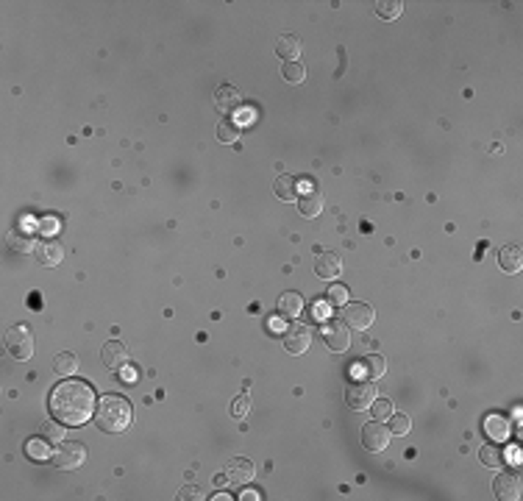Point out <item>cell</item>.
Wrapping results in <instances>:
<instances>
[{"label":"cell","instance_id":"obj_21","mask_svg":"<svg viewBox=\"0 0 523 501\" xmlns=\"http://www.w3.org/2000/svg\"><path fill=\"white\" fill-rule=\"evenodd\" d=\"M273 192L279 201H298V181L292 176H279L273 184Z\"/></svg>","mask_w":523,"mask_h":501},{"label":"cell","instance_id":"obj_10","mask_svg":"<svg viewBox=\"0 0 523 501\" xmlns=\"http://www.w3.org/2000/svg\"><path fill=\"white\" fill-rule=\"evenodd\" d=\"M226 482L228 484H234V487H242V484H248L253 476H256V468H253V462L250 460H242V457H234V460H228L226 462Z\"/></svg>","mask_w":523,"mask_h":501},{"label":"cell","instance_id":"obj_36","mask_svg":"<svg viewBox=\"0 0 523 501\" xmlns=\"http://www.w3.org/2000/svg\"><path fill=\"white\" fill-rule=\"evenodd\" d=\"M42 234H53L56 232V221L53 218H47V221H42V229H39Z\"/></svg>","mask_w":523,"mask_h":501},{"label":"cell","instance_id":"obj_4","mask_svg":"<svg viewBox=\"0 0 523 501\" xmlns=\"http://www.w3.org/2000/svg\"><path fill=\"white\" fill-rule=\"evenodd\" d=\"M378 398V390H376V385L370 382V379H356V382H351L348 387H345V404L351 407V409H356V412H362V409H370V404Z\"/></svg>","mask_w":523,"mask_h":501},{"label":"cell","instance_id":"obj_9","mask_svg":"<svg viewBox=\"0 0 523 501\" xmlns=\"http://www.w3.org/2000/svg\"><path fill=\"white\" fill-rule=\"evenodd\" d=\"M323 340L332 351H348L351 348V326L345 320H329L323 329Z\"/></svg>","mask_w":523,"mask_h":501},{"label":"cell","instance_id":"obj_2","mask_svg":"<svg viewBox=\"0 0 523 501\" xmlns=\"http://www.w3.org/2000/svg\"><path fill=\"white\" fill-rule=\"evenodd\" d=\"M131 418H134V409H131V401L122 396H103L100 404L95 407V423L103 432H125L131 426Z\"/></svg>","mask_w":523,"mask_h":501},{"label":"cell","instance_id":"obj_34","mask_svg":"<svg viewBox=\"0 0 523 501\" xmlns=\"http://www.w3.org/2000/svg\"><path fill=\"white\" fill-rule=\"evenodd\" d=\"M345 301H348V290L343 287V284H334V287H329V304L343 307Z\"/></svg>","mask_w":523,"mask_h":501},{"label":"cell","instance_id":"obj_25","mask_svg":"<svg viewBox=\"0 0 523 501\" xmlns=\"http://www.w3.org/2000/svg\"><path fill=\"white\" fill-rule=\"evenodd\" d=\"M9 243H12V248H14L17 254H31V251H36V237L28 234V232H14V234L9 237Z\"/></svg>","mask_w":523,"mask_h":501},{"label":"cell","instance_id":"obj_31","mask_svg":"<svg viewBox=\"0 0 523 501\" xmlns=\"http://www.w3.org/2000/svg\"><path fill=\"white\" fill-rule=\"evenodd\" d=\"M479 460H482L487 468H498V465L504 462V454H501V449H495V446H482Z\"/></svg>","mask_w":523,"mask_h":501},{"label":"cell","instance_id":"obj_11","mask_svg":"<svg viewBox=\"0 0 523 501\" xmlns=\"http://www.w3.org/2000/svg\"><path fill=\"white\" fill-rule=\"evenodd\" d=\"M493 493H495L501 501H517V498H520V476L512 473V471L498 473L495 482H493Z\"/></svg>","mask_w":523,"mask_h":501},{"label":"cell","instance_id":"obj_32","mask_svg":"<svg viewBox=\"0 0 523 501\" xmlns=\"http://www.w3.org/2000/svg\"><path fill=\"white\" fill-rule=\"evenodd\" d=\"M250 409V398H248V393H242V396H237L234 398V404H231V415L239 420V418H245V412Z\"/></svg>","mask_w":523,"mask_h":501},{"label":"cell","instance_id":"obj_15","mask_svg":"<svg viewBox=\"0 0 523 501\" xmlns=\"http://www.w3.org/2000/svg\"><path fill=\"white\" fill-rule=\"evenodd\" d=\"M298 212L303 214V218H317V214L323 212V192L314 190V187H306L303 195L298 198Z\"/></svg>","mask_w":523,"mask_h":501},{"label":"cell","instance_id":"obj_7","mask_svg":"<svg viewBox=\"0 0 523 501\" xmlns=\"http://www.w3.org/2000/svg\"><path fill=\"white\" fill-rule=\"evenodd\" d=\"M389 438H392L389 426H384L381 420H370V423L362 429V446H365L367 451H373V454L384 451V449L389 446Z\"/></svg>","mask_w":523,"mask_h":501},{"label":"cell","instance_id":"obj_23","mask_svg":"<svg viewBox=\"0 0 523 501\" xmlns=\"http://www.w3.org/2000/svg\"><path fill=\"white\" fill-rule=\"evenodd\" d=\"M53 371L58 374V376H73L76 371H78V360H76V354H58L56 356V362H53Z\"/></svg>","mask_w":523,"mask_h":501},{"label":"cell","instance_id":"obj_26","mask_svg":"<svg viewBox=\"0 0 523 501\" xmlns=\"http://www.w3.org/2000/svg\"><path fill=\"white\" fill-rule=\"evenodd\" d=\"M401 12H404L401 0H378L376 3V14L381 20H396V17H401Z\"/></svg>","mask_w":523,"mask_h":501},{"label":"cell","instance_id":"obj_17","mask_svg":"<svg viewBox=\"0 0 523 501\" xmlns=\"http://www.w3.org/2000/svg\"><path fill=\"white\" fill-rule=\"evenodd\" d=\"M314 273L320 276V278H337L340 273H343V262H340V256L337 254H317V259H314Z\"/></svg>","mask_w":523,"mask_h":501},{"label":"cell","instance_id":"obj_35","mask_svg":"<svg viewBox=\"0 0 523 501\" xmlns=\"http://www.w3.org/2000/svg\"><path fill=\"white\" fill-rule=\"evenodd\" d=\"M178 498H201V490L198 487H184Z\"/></svg>","mask_w":523,"mask_h":501},{"label":"cell","instance_id":"obj_29","mask_svg":"<svg viewBox=\"0 0 523 501\" xmlns=\"http://www.w3.org/2000/svg\"><path fill=\"white\" fill-rule=\"evenodd\" d=\"M281 76H284L287 84H301V81H306V70H303L298 61H287V64L281 67Z\"/></svg>","mask_w":523,"mask_h":501},{"label":"cell","instance_id":"obj_22","mask_svg":"<svg viewBox=\"0 0 523 501\" xmlns=\"http://www.w3.org/2000/svg\"><path fill=\"white\" fill-rule=\"evenodd\" d=\"M276 53H279L284 61H295V59L301 56V39H298V37H292V34L281 37V39H279V45H276Z\"/></svg>","mask_w":523,"mask_h":501},{"label":"cell","instance_id":"obj_6","mask_svg":"<svg viewBox=\"0 0 523 501\" xmlns=\"http://www.w3.org/2000/svg\"><path fill=\"white\" fill-rule=\"evenodd\" d=\"M340 320H345V323H348L351 329H356V331H365V329L373 326L376 312H373L370 304H362V301H345V304H343V312H340Z\"/></svg>","mask_w":523,"mask_h":501},{"label":"cell","instance_id":"obj_30","mask_svg":"<svg viewBox=\"0 0 523 501\" xmlns=\"http://www.w3.org/2000/svg\"><path fill=\"white\" fill-rule=\"evenodd\" d=\"M64 432H67V429H64V423L56 420V418L42 426V438H45V440H53V443H61V440H64Z\"/></svg>","mask_w":523,"mask_h":501},{"label":"cell","instance_id":"obj_13","mask_svg":"<svg viewBox=\"0 0 523 501\" xmlns=\"http://www.w3.org/2000/svg\"><path fill=\"white\" fill-rule=\"evenodd\" d=\"M100 360L109 371H122L128 365V348L120 342V340H109L100 351Z\"/></svg>","mask_w":523,"mask_h":501},{"label":"cell","instance_id":"obj_16","mask_svg":"<svg viewBox=\"0 0 523 501\" xmlns=\"http://www.w3.org/2000/svg\"><path fill=\"white\" fill-rule=\"evenodd\" d=\"M34 254H36L39 265H45V267H56V265H61V259H64V248H61L58 240H45V243H39V248H36Z\"/></svg>","mask_w":523,"mask_h":501},{"label":"cell","instance_id":"obj_5","mask_svg":"<svg viewBox=\"0 0 523 501\" xmlns=\"http://www.w3.org/2000/svg\"><path fill=\"white\" fill-rule=\"evenodd\" d=\"M6 348L9 354L14 356L17 362H25L31 360V354H34V334L28 326H12L9 334H6Z\"/></svg>","mask_w":523,"mask_h":501},{"label":"cell","instance_id":"obj_33","mask_svg":"<svg viewBox=\"0 0 523 501\" xmlns=\"http://www.w3.org/2000/svg\"><path fill=\"white\" fill-rule=\"evenodd\" d=\"M370 409H373V418H376V420H384V418L392 415V404L384 401V398H376V401L370 404Z\"/></svg>","mask_w":523,"mask_h":501},{"label":"cell","instance_id":"obj_3","mask_svg":"<svg viewBox=\"0 0 523 501\" xmlns=\"http://www.w3.org/2000/svg\"><path fill=\"white\" fill-rule=\"evenodd\" d=\"M50 462L58 468V471H78L84 462H87V446L81 443H56L53 454H50Z\"/></svg>","mask_w":523,"mask_h":501},{"label":"cell","instance_id":"obj_14","mask_svg":"<svg viewBox=\"0 0 523 501\" xmlns=\"http://www.w3.org/2000/svg\"><path fill=\"white\" fill-rule=\"evenodd\" d=\"M356 374H359V379H370V382L381 379V376L387 374V362H384V356H378V354L362 356V360L356 362Z\"/></svg>","mask_w":523,"mask_h":501},{"label":"cell","instance_id":"obj_19","mask_svg":"<svg viewBox=\"0 0 523 501\" xmlns=\"http://www.w3.org/2000/svg\"><path fill=\"white\" fill-rule=\"evenodd\" d=\"M279 312H281V318H301V312H303V296L301 293H284L281 298H279Z\"/></svg>","mask_w":523,"mask_h":501},{"label":"cell","instance_id":"obj_12","mask_svg":"<svg viewBox=\"0 0 523 501\" xmlns=\"http://www.w3.org/2000/svg\"><path fill=\"white\" fill-rule=\"evenodd\" d=\"M484 435H487L490 440H495V443L509 440V435H512V423H509V418L501 415V412H490V415H484Z\"/></svg>","mask_w":523,"mask_h":501},{"label":"cell","instance_id":"obj_20","mask_svg":"<svg viewBox=\"0 0 523 501\" xmlns=\"http://www.w3.org/2000/svg\"><path fill=\"white\" fill-rule=\"evenodd\" d=\"M498 265H501V270H506V273H517V270L523 267V254H520V248H517V245H504L501 254H498Z\"/></svg>","mask_w":523,"mask_h":501},{"label":"cell","instance_id":"obj_28","mask_svg":"<svg viewBox=\"0 0 523 501\" xmlns=\"http://www.w3.org/2000/svg\"><path fill=\"white\" fill-rule=\"evenodd\" d=\"M217 139L226 142V145L237 142V139H239V123H234V120H220V123H217Z\"/></svg>","mask_w":523,"mask_h":501},{"label":"cell","instance_id":"obj_1","mask_svg":"<svg viewBox=\"0 0 523 501\" xmlns=\"http://www.w3.org/2000/svg\"><path fill=\"white\" fill-rule=\"evenodd\" d=\"M47 407H50V415L61 420L64 426H84L95 415L98 404H95V390L87 382L67 379L53 387Z\"/></svg>","mask_w":523,"mask_h":501},{"label":"cell","instance_id":"obj_27","mask_svg":"<svg viewBox=\"0 0 523 501\" xmlns=\"http://www.w3.org/2000/svg\"><path fill=\"white\" fill-rule=\"evenodd\" d=\"M409 429H412L409 415L392 409V415H389V432H392V435H398V438H404V435H409Z\"/></svg>","mask_w":523,"mask_h":501},{"label":"cell","instance_id":"obj_8","mask_svg":"<svg viewBox=\"0 0 523 501\" xmlns=\"http://www.w3.org/2000/svg\"><path fill=\"white\" fill-rule=\"evenodd\" d=\"M312 337H314L312 326H306V323H295V326H290V329L284 331V348H287L292 356H301V354L309 351Z\"/></svg>","mask_w":523,"mask_h":501},{"label":"cell","instance_id":"obj_24","mask_svg":"<svg viewBox=\"0 0 523 501\" xmlns=\"http://www.w3.org/2000/svg\"><path fill=\"white\" fill-rule=\"evenodd\" d=\"M25 454H28L31 460H36V462H45V460H50L53 449H47V440H45V438H34V440L25 443Z\"/></svg>","mask_w":523,"mask_h":501},{"label":"cell","instance_id":"obj_18","mask_svg":"<svg viewBox=\"0 0 523 501\" xmlns=\"http://www.w3.org/2000/svg\"><path fill=\"white\" fill-rule=\"evenodd\" d=\"M239 103H242V95H239V90L237 87H217L215 90V106H217V112H223V114H228V112H234V109H239Z\"/></svg>","mask_w":523,"mask_h":501}]
</instances>
